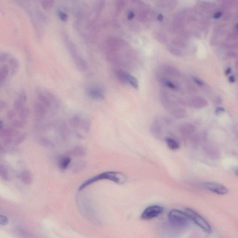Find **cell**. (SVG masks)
<instances>
[{
	"label": "cell",
	"mask_w": 238,
	"mask_h": 238,
	"mask_svg": "<svg viewBox=\"0 0 238 238\" xmlns=\"http://www.w3.org/2000/svg\"><path fill=\"white\" fill-rule=\"evenodd\" d=\"M126 72V71L121 70V69H117L115 72L116 77L118 78V80L121 82L125 83H126V80H125Z\"/></svg>",
	"instance_id": "cell-23"
},
{
	"label": "cell",
	"mask_w": 238,
	"mask_h": 238,
	"mask_svg": "<svg viewBox=\"0 0 238 238\" xmlns=\"http://www.w3.org/2000/svg\"><path fill=\"white\" fill-rule=\"evenodd\" d=\"M232 69L230 68H227L225 71V74L226 75H228L231 73Z\"/></svg>",
	"instance_id": "cell-37"
},
{
	"label": "cell",
	"mask_w": 238,
	"mask_h": 238,
	"mask_svg": "<svg viewBox=\"0 0 238 238\" xmlns=\"http://www.w3.org/2000/svg\"><path fill=\"white\" fill-rule=\"evenodd\" d=\"M171 52L174 54V55H176V56H180L181 55V52L179 50H177L176 49H174V48H172L171 49Z\"/></svg>",
	"instance_id": "cell-33"
},
{
	"label": "cell",
	"mask_w": 238,
	"mask_h": 238,
	"mask_svg": "<svg viewBox=\"0 0 238 238\" xmlns=\"http://www.w3.org/2000/svg\"><path fill=\"white\" fill-rule=\"evenodd\" d=\"M165 141L168 148L172 150H176L180 147L179 143L173 138H166Z\"/></svg>",
	"instance_id": "cell-17"
},
{
	"label": "cell",
	"mask_w": 238,
	"mask_h": 238,
	"mask_svg": "<svg viewBox=\"0 0 238 238\" xmlns=\"http://www.w3.org/2000/svg\"><path fill=\"white\" fill-rule=\"evenodd\" d=\"M196 130V127L190 123H186L181 125L180 127V131L184 135H189L194 133Z\"/></svg>",
	"instance_id": "cell-15"
},
{
	"label": "cell",
	"mask_w": 238,
	"mask_h": 238,
	"mask_svg": "<svg viewBox=\"0 0 238 238\" xmlns=\"http://www.w3.org/2000/svg\"><path fill=\"white\" fill-rule=\"evenodd\" d=\"M229 81L230 83H234L235 81V77L233 75H231L229 77Z\"/></svg>",
	"instance_id": "cell-36"
},
{
	"label": "cell",
	"mask_w": 238,
	"mask_h": 238,
	"mask_svg": "<svg viewBox=\"0 0 238 238\" xmlns=\"http://www.w3.org/2000/svg\"><path fill=\"white\" fill-rule=\"evenodd\" d=\"M1 63L7 64L10 69L11 76H14L19 69V63L17 59L9 53L2 52L0 54Z\"/></svg>",
	"instance_id": "cell-6"
},
{
	"label": "cell",
	"mask_w": 238,
	"mask_h": 238,
	"mask_svg": "<svg viewBox=\"0 0 238 238\" xmlns=\"http://www.w3.org/2000/svg\"><path fill=\"white\" fill-rule=\"evenodd\" d=\"M225 111V109L224 108L221 107H218L216 108L215 113L216 115H219V114H221L222 113L224 112Z\"/></svg>",
	"instance_id": "cell-31"
},
{
	"label": "cell",
	"mask_w": 238,
	"mask_h": 238,
	"mask_svg": "<svg viewBox=\"0 0 238 238\" xmlns=\"http://www.w3.org/2000/svg\"><path fill=\"white\" fill-rule=\"evenodd\" d=\"M193 80L195 83L197 84L199 86H201L204 85L203 82L201 79H200V78H198V77H193Z\"/></svg>",
	"instance_id": "cell-30"
},
{
	"label": "cell",
	"mask_w": 238,
	"mask_h": 238,
	"mask_svg": "<svg viewBox=\"0 0 238 238\" xmlns=\"http://www.w3.org/2000/svg\"><path fill=\"white\" fill-rule=\"evenodd\" d=\"M135 16V14L133 11H130L129 13H128V20H132Z\"/></svg>",
	"instance_id": "cell-35"
},
{
	"label": "cell",
	"mask_w": 238,
	"mask_h": 238,
	"mask_svg": "<svg viewBox=\"0 0 238 238\" xmlns=\"http://www.w3.org/2000/svg\"><path fill=\"white\" fill-rule=\"evenodd\" d=\"M159 81H160L161 83L163 84L166 87H167V88H170V89H175L176 88L175 85L172 81H170V80L166 79V78L160 77L159 78Z\"/></svg>",
	"instance_id": "cell-22"
},
{
	"label": "cell",
	"mask_w": 238,
	"mask_h": 238,
	"mask_svg": "<svg viewBox=\"0 0 238 238\" xmlns=\"http://www.w3.org/2000/svg\"><path fill=\"white\" fill-rule=\"evenodd\" d=\"M185 212L190 220H192L204 231L208 233H211V227L209 224L198 212L190 208L186 209Z\"/></svg>",
	"instance_id": "cell-5"
},
{
	"label": "cell",
	"mask_w": 238,
	"mask_h": 238,
	"mask_svg": "<svg viewBox=\"0 0 238 238\" xmlns=\"http://www.w3.org/2000/svg\"><path fill=\"white\" fill-rule=\"evenodd\" d=\"M57 14H58V16L59 18L61 21H64V22L67 21V19H68V16H67L66 13L61 11H58Z\"/></svg>",
	"instance_id": "cell-27"
},
{
	"label": "cell",
	"mask_w": 238,
	"mask_h": 238,
	"mask_svg": "<svg viewBox=\"0 0 238 238\" xmlns=\"http://www.w3.org/2000/svg\"><path fill=\"white\" fill-rule=\"evenodd\" d=\"M164 211V208L158 205H153L146 208L142 213L141 218L144 220H150L159 216Z\"/></svg>",
	"instance_id": "cell-7"
},
{
	"label": "cell",
	"mask_w": 238,
	"mask_h": 238,
	"mask_svg": "<svg viewBox=\"0 0 238 238\" xmlns=\"http://www.w3.org/2000/svg\"><path fill=\"white\" fill-rule=\"evenodd\" d=\"M36 95L37 100L44 105L50 111L57 110L60 106L58 98L47 90L38 88L36 90Z\"/></svg>",
	"instance_id": "cell-2"
},
{
	"label": "cell",
	"mask_w": 238,
	"mask_h": 238,
	"mask_svg": "<svg viewBox=\"0 0 238 238\" xmlns=\"http://www.w3.org/2000/svg\"><path fill=\"white\" fill-rule=\"evenodd\" d=\"M215 103L217 104H220L222 103V99L220 96L217 97L215 99Z\"/></svg>",
	"instance_id": "cell-34"
},
{
	"label": "cell",
	"mask_w": 238,
	"mask_h": 238,
	"mask_svg": "<svg viewBox=\"0 0 238 238\" xmlns=\"http://www.w3.org/2000/svg\"><path fill=\"white\" fill-rule=\"evenodd\" d=\"M70 162L71 159L70 158L68 157L62 158L59 161V166L62 170H64L68 166Z\"/></svg>",
	"instance_id": "cell-21"
},
{
	"label": "cell",
	"mask_w": 238,
	"mask_h": 238,
	"mask_svg": "<svg viewBox=\"0 0 238 238\" xmlns=\"http://www.w3.org/2000/svg\"><path fill=\"white\" fill-rule=\"evenodd\" d=\"M125 80L126 82L129 83L134 89H138L139 88V83L137 79L128 72H126Z\"/></svg>",
	"instance_id": "cell-16"
},
{
	"label": "cell",
	"mask_w": 238,
	"mask_h": 238,
	"mask_svg": "<svg viewBox=\"0 0 238 238\" xmlns=\"http://www.w3.org/2000/svg\"><path fill=\"white\" fill-rule=\"evenodd\" d=\"M27 96L25 91L22 90L19 93L18 96L14 101L13 104V110L15 111H18L21 109L27 106L26 103Z\"/></svg>",
	"instance_id": "cell-12"
},
{
	"label": "cell",
	"mask_w": 238,
	"mask_h": 238,
	"mask_svg": "<svg viewBox=\"0 0 238 238\" xmlns=\"http://www.w3.org/2000/svg\"><path fill=\"white\" fill-rule=\"evenodd\" d=\"M236 65L238 67V60L237 61V62L236 63Z\"/></svg>",
	"instance_id": "cell-40"
},
{
	"label": "cell",
	"mask_w": 238,
	"mask_h": 238,
	"mask_svg": "<svg viewBox=\"0 0 238 238\" xmlns=\"http://www.w3.org/2000/svg\"><path fill=\"white\" fill-rule=\"evenodd\" d=\"M87 96L96 101H102L105 99V91L102 87L97 85L91 86L86 89Z\"/></svg>",
	"instance_id": "cell-8"
},
{
	"label": "cell",
	"mask_w": 238,
	"mask_h": 238,
	"mask_svg": "<svg viewBox=\"0 0 238 238\" xmlns=\"http://www.w3.org/2000/svg\"><path fill=\"white\" fill-rule=\"evenodd\" d=\"M168 218L171 224L176 228H184L188 226L190 219L185 212L173 209L169 212Z\"/></svg>",
	"instance_id": "cell-4"
},
{
	"label": "cell",
	"mask_w": 238,
	"mask_h": 238,
	"mask_svg": "<svg viewBox=\"0 0 238 238\" xmlns=\"http://www.w3.org/2000/svg\"><path fill=\"white\" fill-rule=\"evenodd\" d=\"M69 123L75 128H81L85 130H89L90 128V121L87 118L83 117L80 114H75L70 118Z\"/></svg>",
	"instance_id": "cell-9"
},
{
	"label": "cell",
	"mask_w": 238,
	"mask_h": 238,
	"mask_svg": "<svg viewBox=\"0 0 238 238\" xmlns=\"http://www.w3.org/2000/svg\"><path fill=\"white\" fill-rule=\"evenodd\" d=\"M64 42L72 60L77 69L81 72L86 71L88 69V63L81 56L74 43L67 36L64 37Z\"/></svg>",
	"instance_id": "cell-3"
},
{
	"label": "cell",
	"mask_w": 238,
	"mask_h": 238,
	"mask_svg": "<svg viewBox=\"0 0 238 238\" xmlns=\"http://www.w3.org/2000/svg\"><path fill=\"white\" fill-rule=\"evenodd\" d=\"M228 37L232 40H236L238 39V24L234 26L233 32L228 36Z\"/></svg>",
	"instance_id": "cell-25"
},
{
	"label": "cell",
	"mask_w": 238,
	"mask_h": 238,
	"mask_svg": "<svg viewBox=\"0 0 238 238\" xmlns=\"http://www.w3.org/2000/svg\"><path fill=\"white\" fill-rule=\"evenodd\" d=\"M163 70L166 75L172 76L177 75L179 74L178 70L172 66H164L163 68Z\"/></svg>",
	"instance_id": "cell-18"
},
{
	"label": "cell",
	"mask_w": 238,
	"mask_h": 238,
	"mask_svg": "<svg viewBox=\"0 0 238 238\" xmlns=\"http://www.w3.org/2000/svg\"><path fill=\"white\" fill-rule=\"evenodd\" d=\"M158 20L159 21H160V22H161V21H162L163 20V15L159 14V15H158Z\"/></svg>",
	"instance_id": "cell-38"
},
{
	"label": "cell",
	"mask_w": 238,
	"mask_h": 238,
	"mask_svg": "<svg viewBox=\"0 0 238 238\" xmlns=\"http://www.w3.org/2000/svg\"><path fill=\"white\" fill-rule=\"evenodd\" d=\"M21 179L22 181L26 184H30L32 181V176L30 172L26 171L22 173L21 174Z\"/></svg>",
	"instance_id": "cell-20"
},
{
	"label": "cell",
	"mask_w": 238,
	"mask_h": 238,
	"mask_svg": "<svg viewBox=\"0 0 238 238\" xmlns=\"http://www.w3.org/2000/svg\"><path fill=\"white\" fill-rule=\"evenodd\" d=\"M33 110L37 121H41L47 115L50 110L44 105L37 100L33 104Z\"/></svg>",
	"instance_id": "cell-11"
},
{
	"label": "cell",
	"mask_w": 238,
	"mask_h": 238,
	"mask_svg": "<svg viewBox=\"0 0 238 238\" xmlns=\"http://www.w3.org/2000/svg\"><path fill=\"white\" fill-rule=\"evenodd\" d=\"M235 173H236V175L238 176V168L236 169V171H235Z\"/></svg>",
	"instance_id": "cell-39"
},
{
	"label": "cell",
	"mask_w": 238,
	"mask_h": 238,
	"mask_svg": "<svg viewBox=\"0 0 238 238\" xmlns=\"http://www.w3.org/2000/svg\"><path fill=\"white\" fill-rule=\"evenodd\" d=\"M204 186L209 191L218 194H226L228 192L225 186L217 182H207L204 184Z\"/></svg>",
	"instance_id": "cell-10"
},
{
	"label": "cell",
	"mask_w": 238,
	"mask_h": 238,
	"mask_svg": "<svg viewBox=\"0 0 238 238\" xmlns=\"http://www.w3.org/2000/svg\"><path fill=\"white\" fill-rule=\"evenodd\" d=\"M9 223V220L7 217L1 215L0 216V224L2 226L7 225Z\"/></svg>",
	"instance_id": "cell-28"
},
{
	"label": "cell",
	"mask_w": 238,
	"mask_h": 238,
	"mask_svg": "<svg viewBox=\"0 0 238 238\" xmlns=\"http://www.w3.org/2000/svg\"><path fill=\"white\" fill-rule=\"evenodd\" d=\"M226 55H227V57H229V58H238V54L236 53V52L232 51V50L227 52V53H226Z\"/></svg>",
	"instance_id": "cell-29"
},
{
	"label": "cell",
	"mask_w": 238,
	"mask_h": 238,
	"mask_svg": "<svg viewBox=\"0 0 238 238\" xmlns=\"http://www.w3.org/2000/svg\"><path fill=\"white\" fill-rule=\"evenodd\" d=\"M103 180H111L117 184H123L127 182L128 178L124 173L119 172L108 171L103 173L84 182L79 187V191H82L85 187L92 183Z\"/></svg>",
	"instance_id": "cell-1"
},
{
	"label": "cell",
	"mask_w": 238,
	"mask_h": 238,
	"mask_svg": "<svg viewBox=\"0 0 238 238\" xmlns=\"http://www.w3.org/2000/svg\"><path fill=\"white\" fill-rule=\"evenodd\" d=\"M1 63L0 68V83L1 86H2L5 83L9 76H11V71L9 67L4 63Z\"/></svg>",
	"instance_id": "cell-14"
},
{
	"label": "cell",
	"mask_w": 238,
	"mask_h": 238,
	"mask_svg": "<svg viewBox=\"0 0 238 238\" xmlns=\"http://www.w3.org/2000/svg\"><path fill=\"white\" fill-rule=\"evenodd\" d=\"M151 130L152 134L156 137H159L162 134L161 127L157 123H154L151 127Z\"/></svg>",
	"instance_id": "cell-19"
},
{
	"label": "cell",
	"mask_w": 238,
	"mask_h": 238,
	"mask_svg": "<svg viewBox=\"0 0 238 238\" xmlns=\"http://www.w3.org/2000/svg\"><path fill=\"white\" fill-rule=\"evenodd\" d=\"M223 13L222 11H218V12H216L215 14H214L213 18L215 19H218L220 18V17L222 16Z\"/></svg>",
	"instance_id": "cell-32"
},
{
	"label": "cell",
	"mask_w": 238,
	"mask_h": 238,
	"mask_svg": "<svg viewBox=\"0 0 238 238\" xmlns=\"http://www.w3.org/2000/svg\"><path fill=\"white\" fill-rule=\"evenodd\" d=\"M189 105L195 109H201L208 105L207 100L200 97H195L189 100Z\"/></svg>",
	"instance_id": "cell-13"
},
{
	"label": "cell",
	"mask_w": 238,
	"mask_h": 238,
	"mask_svg": "<svg viewBox=\"0 0 238 238\" xmlns=\"http://www.w3.org/2000/svg\"><path fill=\"white\" fill-rule=\"evenodd\" d=\"M54 0H42L41 5L44 9H50L53 7Z\"/></svg>",
	"instance_id": "cell-24"
},
{
	"label": "cell",
	"mask_w": 238,
	"mask_h": 238,
	"mask_svg": "<svg viewBox=\"0 0 238 238\" xmlns=\"http://www.w3.org/2000/svg\"><path fill=\"white\" fill-rule=\"evenodd\" d=\"M1 175L3 179L8 180L9 179L8 170L4 166H2V165H1Z\"/></svg>",
	"instance_id": "cell-26"
}]
</instances>
